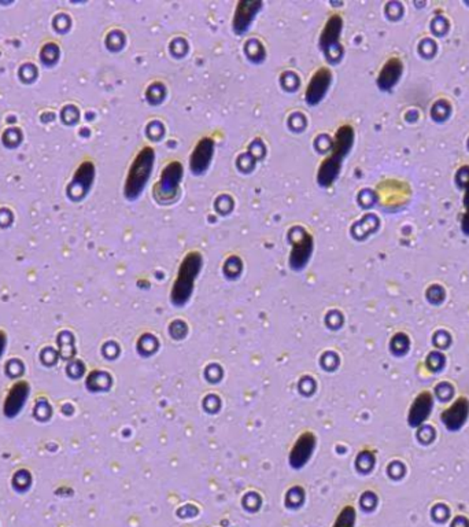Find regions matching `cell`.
<instances>
[{
  "label": "cell",
  "instance_id": "cell-1",
  "mask_svg": "<svg viewBox=\"0 0 469 527\" xmlns=\"http://www.w3.org/2000/svg\"><path fill=\"white\" fill-rule=\"evenodd\" d=\"M155 164V151L153 147L145 145L129 166L127 179L124 183V197L128 200H138L145 193V185L150 180Z\"/></svg>",
  "mask_w": 469,
  "mask_h": 527
},
{
  "label": "cell",
  "instance_id": "cell-2",
  "mask_svg": "<svg viewBox=\"0 0 469 527\" xmlns=\"http://www.w3.org/2000/svg\"><path fill=\"white\" fill-rule=\"evenodd\" d=\"M203 267V258L198 252H192L184 257L180 264L177 277L173 283L172 289V302L176 307H182L188 302L190 297L192 295L195 280L198 279L199 273Z\"/></svg>",
  "mask_w": 469,
  "mask_h": 527
},
{
  "label": "cell",
  "instance_id": "cell-3",
  "mask_svg": "<svg viewBox=\"0 0 469 527\" xmlns=\"http://www.w3.org/2000/svg\"><path fill=\"white\" fill-rule=\"evenodd\" d=\"M184 176V168L179 161H170L165 165L160 179L154 184L153 195L160 203H169L176 200L180 193V184Z\"/></svg>",
  "mask_w": 469,
  "mask_h": 527
},
{
  "label": "cell",
  "instance_id": "cell-4",
  "mask_svg": "<svg viewBox=\"0 0 469 527\" xmlns=\"http://www.w3.org/2000/svg\"><path fill=\"white\" fill-rule=\"evenodd\" d=\"M342 31V17L339 14H332L326 19L324 28L321 29V34L319 37V47L331 63H336L342 58L343 48L341 46Z\"/></svg>",
  "mask_w": 469,
  "mask_h": 527
},
{
  "label": "cell",
  "instance_id": "cell-5",
  "mask_svg": "<svg viewBox=\"0 0 469 527\" xmlns=\"http://www.w3.org/2000/svg\"><path fill=\"white\" fill-rule=\"evenodd\" d=\"M289 237L291 243L289 267L294 271H301L306 267L310 257L313 255V237L306 230L301 227H294L289 232Z\"/></svg>",
  "mask_w": 469,
  "mask_h": 527
},
{
  "label": "cell",
  "instance_id": "cell-6",
  "mask_svg": "<svg viewBox=\"0 0 469 527\" xmlns=\"http://www.w3.org/2000/svg\"><path fill=\"white\" fill-rule=\"evenodd\" d=\"M262 9L259 0H240L236 4L232 17V32L236 36L244 35L253 25L254 19Z\"/></svg>",
  "mask_w": 469,
  "mask_h": 527
},
{
  "label": "cell",
  "instance_id": "cell-7",
  "mask_svg": "<svg viewBox=\"0 0 469 527\" xmlns=\"http://www.w3.org/2000/svg\"><path fill=\"white\" fill-rule=\"evenodd\" d=\"M332 86V73L328 68H320L309 80L305 91L307 106H317L324 101Z\"/></svg>",
  "mask_w": 469,
  "mask_h": 527
},
{
  "label": "cell",
  "instance_id": "cell-8",
  "mask_svg": "<svg viewBox=\"0 0 469 527\" xmlns=\"http://www.w3.org/2000/svg\"><path fill=\"white\" fill-rule=\"evenodd\" d=\"M216 143L212 138H203L194 147L190 155V170L194 176H202L210 168L215 158Z\"/></svg>",
  "mask_w": 469,
  "mask_h": 527
},
{
  "label": "cell",
  "instance_id": "cell-9",
  "mask_svg": "<svg viewBox=\"0 0 469 527\" xmlns=\"http://www.w3.org/2000/svg\"><path fill=\"white\" fill-rule=\"evenodd\" d=\"M403 73V63L398 58L388 59L378 76V87L381 91H390L401 78Z\"/></svg>",
  "mask_w": 469,
  "mask_h": 527
},
{
  "label": "cell",
  "instance_id": "cell-10",
  "mask_svg": "<svg viewBox=\"0 0 469 527\" xmlns=\"http://www.w3.org/2000/svg\"><path fill=\"white\" fill-rule=\"evenodd\" d=\"M342 161L332 158L331 155H326L321 164L319 166L316 180L321 188H329L332 184L338 180L341 170H342Z\"/></svg>",
  "mask_w": 469,
  "mask_h": 527
},
{
  "label": "cell",
  "instance_id": "cell-11",
  "mask_svg": "<svg viewBox=\"0 0 469 527\" xmlns=\"http://www.w3.org/2000/svg\"><path fill=\"white\" fill-rule=\"evenodd\" d=\"M93 179H95V166L91 161H86L76 170L71 187L80 188L83 193H86L90 190Z\"/></svg>",
  "mask_w": 469,
  "mask_h": 527
},
{
  "label": "cell",
  "instance_id": "cell-12",
  "mask_svg": "<svg viewBox=\"0 0 469 527\" xmlns=\"http://www.w3.org/2000/svg\"><path fill=\"white\" fill-rule=\"evenodd\" d=\"M354 522H356L354 511L351 508H346L341 513L339 519L336 521V523L334 527H353L354 526Z\"/></svg>",
  "mask_w": 469,
  "mask_h": 527
},
{
  "label": "cell",
  "instance_id": "cell-13",
  "mask_svg": "<svg viewBox=\"0 0 469 527\" xmlns=\"http://www.w3.org/2000/svg\"><path fill=\"white\" fill-rule=\"evenodd\" d=\"M467 191H465V198H464V208H465V212H464V216H463V221H461V228H463V232L465 235H469V180L467 183Z\"/></svg>",
  "mask_w": 469,
  "mask_h": 527
}]
</instances>
